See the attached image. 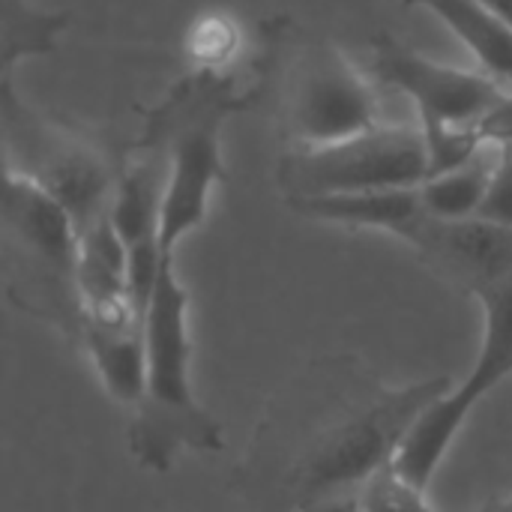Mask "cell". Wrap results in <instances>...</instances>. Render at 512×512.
Instances as JSON below:
<instances>
[{
  "label": "cell",
  "mask_w": 512,
  "mask_h": 512,
  "mask_svg": "<svg viewBox=\"0 0 512 512\" xmlns=\"http://www.w3.org/2000/svg\"><path fill=\"white\" fill-rule=\"evenodd\" d=\"M450 387L447 375L390 387L357 357L315 360L264 408L234 489L258 512H306L360 492Z\"/></svg>",
  "instance_id": "6da1fadb"
},
{
  "label": "cell",
  "mask_w": 512,
  "mask_h": 512,
  "mask_svg": "<svg viewBox=\"0 0 512 512\" xmlns=\"http://www.w3.org/2000/svg\"><path fill=\"white\" fill-rule=\"evenodd\" d=\"M147 384L129 426V450L147 471H168L183 453H219L222 426L192 390L189 294L174 261L165 264L144 318Z\"/></svg>",
  "instance_id": "7a4b0ae2"
},
{
  "label": "cell",
  "mask_w": 512,
  "mask_h": 512,
  "mask_svg": "<svg viewBox=\"0 0 512 512\" xmlns=\"http://www.w3.org/2000/svg\"><path fill=\"white\" fill-rule=\"evenodd\" d=\"M234 84L198 72L180 81L165 102L150 114L141 150H156L165 162V192L159 216V246L165 261H174L177 246L204 225L216 186L225 177L222 126L237 111Z\"/></svg>",
  "instance_id": "3957f363"
},
{
  "label": "cell",
  "mask_w": 512,
  "mask_h": 512,
  "mask_svg": "<svg viewBox=\"0 0 512 512\" xmlns=\"http://www.w3.org/2000/svg\"><path fill=\"white\" fill-rule=\"evenodd\" d=\"M372 75L411 99L429 147V177L462 165L486 144L480 123L507 96L480 69L441 63L393 33H381L372 42Z\"/></svg>",
  "instance_id": "277c9868"
},
{
  "label": "cell",
  "mask_w": 512,
  "mask_h": 512,
  "mask_svg": "<svg viewBox=\"0 0 512 512\" xmlns=\"http://www.w3.org/2000/svg\"><path fill=\"white\" fill-rule=\"evenodd\" d=\"M6 171L21 174L57 198L75 219L78 234L108 216L120 171L108 150L81 129L30 108L12 87L0 81Z\"/></svg>",
  "instance_id": "5b68a950"
},
{
  "label": "cell",
  "mask_w": 512,
  "mask_h": 512,
  "mask_svg": "<svg viewBox=\"0 0 512 512\" xmlns=\"http://www.w3.org/2000/svg\"><path fill=\"white\" fill-rule=\"evenodd\" d=\"M276 180L285 198L417 189L429 180V147L420 126L378 123L327 147L285 150Z\"/></svg>",
  "instance_id": "8992f818"
},
{
  "label": "cell",
  "mask_w": 512,
  "mask_h": 512,
  "mask_svg": "<svg viewBox=\"0 0 512 512\" xmlns=\"http://www.w3.org/2000/svg\"><path fill=\"white\" fill-rule=\"evenodd\" d=\"M381 120L372 81L333 42H309L291 63L279 126L288 150H315L360 132Z\"/></svg>",
  "instance_id": "52a82bcc"
},
{
  "label": "cell",
  "mask_w": 512,
  "mask_h": 512,
  "mask_svg": "<svg viewBox=\"0 0 512 512\" xmlns=\"http://www.w3.org/2000/svg\"><path fill=\"white\" fill-rule=\"evenodd\" d=\"M486 315L483 330V348L468 372V378L459 387H450L441 399H435L417 426L408 432L393 468L411 480L414 486L426 489L432 486L438 468L444 465L453 441L465 429L471 411L512 375V282L486 288L477 294Z\"/></svg>",
  "instance_id": "ba28073f"
},
{
  "label": "cell",
  "mask_w": 512,
  "mask_h": 512,
  "mask_svg": "<svg viewBox=\"0 0 512 512\" xmlns=\"http://www.w3.org/2000/svg\"><path fill=\"white\" fill-rule=\"evenodd\" d=\"M3 231L9 249L21 255L30 273V288H39L42 300H51L54 318L63 315V306L81 315L75 282L81 234L66 207L33 180L6 171Z\"/></svg>",
  "instance_id": "9c48e42d"
},
{
  "label": "cell",
  "mask_w": 512,
  "mask_h": 512,
  "mask_svg": "<svg viewBox=\"0 0 512 512\" xmlns=\"http://www.w3.org/2000/svg\"><path fill=\"white\" fill-rule=\"evenodd\" d=\"M411 246H417L432 267L468 285L474 294L512 282V228L489 219L441 222L426 216Z\"/></svg>",
  "instance_id": "30bf717a"
},
{
  "label": "cell",
  "mask_w": 512,
  "mask_h": 512,
  "mask_svg": "<svg viewBox=\"0 0 512 512\" xmlns=\"http://www.w3.org/2000/svg\"><path fill=\"white\" fill-rule=\"evenodd\" d=\"M285 204L315 222L345 225V228H375L390 231L402 240H414L426 222V207L417 189H378V192H345V195H315V198H285Z\"/></svg>",
  "instance_id": "8fae6325"
},
{
  "label": "cell",
  "mask_w": 512,
  "mask_h": 512,
  "mask_svg": "<svg viewBox=\"0 0 512 512\" xmlns=\"http://www.w3.org/2000/svg\"><path fill=\"white\" fill-rule=\"evenodd\" d=\"M435 15L474 57L477 69L512 93V24L483 0H399Z\"/></svg>",
  "instance_id": "7c38bea8"
},
{
  "label": "cell",
  "mask_w": 512,
  "mask_h": 512,
  "mask_svg": "<svg viewBox=\"0 0 512 512\" xmlns=\"http://www.w3.org/2000/svg\"><path fill=\"white\" fill-rule=\"evenodd\" d=\"M81 342L102 378L108 396L120 405L138 408L147 384V345L141 324H84Z\"/></svg>",
  "instance_id": "4fadbf2b"
},
{
  "label": "cell",
  "mask_w": 512,
  "mask_h": 512,
  "mask_svg": "<svg viewBox=\"0 0 512 512\" xmlns=\"http://www.w3.org/2000/svg\"><path fill=\"white\" fill-rule=\"evenodd\" d=\"M498 159H501V147L486 141L462 165L429 177L420 186V198H423L426 213L432 219H441V222H459V219L480 216V207L486 201Z\"/></svg>",
  "instance_id": "5bb4252c"
},
{
  "label": "cell",
  "mask_w": 512,
  "mask_h": 512,
  "mask_svg": "<svg viewBox=\"0 0 512 512\" xmlns=\"http://www.w3.org/2000/svg\"><path fill=\"white\" fill-rule=\"evenodd\" d=\"M66 27V12H48L30 0H3V78H12L18 63L51 54Z\"/></svg>",
  "instance_id": "9a60e30c"
},
{
  "label": "cell",
  "mask_w": 512,
  "mask_h": 512,
  "mask_svg": "<svg viewBox=\"0 0 512 512\" xmlns=\"http://www.w3.org/2000/svg\"><path fill=\"white\" fill-rule=\"evenodd\" d=\"M363 512H447L435 507L426 498V489L405 480L393 465L381 468L375 477H369L357 492ZM512 512V510H504Z\"/></svg>",
  "instance_id": "2e32d148"
},
{
  "label": "cell",
  "mask_w": 512,
  "mask_h": 512,
  "mask_svg": "<svg viewBox=\"0 0 512 512\" xmlns=\"http://www.w3.org/2000/svg\"><path fill=\"white\" fill-rule=\"evenodd\" d=\"M480 219L512 228V147H501V159L480 207Z\"/></svg>",
  "instance_id": "e0dca14e"
},
{
  "label": "cell",
  "mask_w": 512,
  "mask_h": 512,
  "mask_svg": "<svg viewBox=\"0 0 512 512\" xmlns=\"http://www.w3.org/2000/svg\"><path fill=\"white\" fill-rule=\"evenodd\" d=\"M306 512H363V510H360L357 492H351V495H336V498H330V501H321V504L309 507Z\"/></svg>",
  "instance_id": "ac0fdd59"
},
{
  "label": "cell",
  "mask_w": 512,
  "mask_h": 512,
  "mask_svg": "<svg viewBox=\"0 0 512 512\" xmlns=\"http://www.w3.org/2000/svg\"><path fill=\"white\" fill-rule=\"evenodd\" d=\"M483 3H489L498 15H504L512 24V0H483Z\"/></svg>",
  "instance_id": "d6986e66"
}]
</instances>
